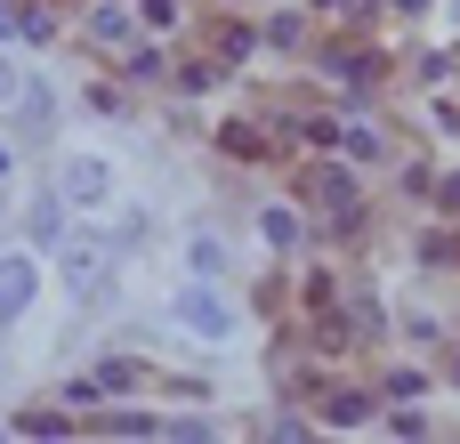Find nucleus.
<instances>
[{
	"label": "nucleus",
	"instance_id": "19",
	"mask_svg": "<svg viewBox=\"0 0 460 444\" xmlns=\"http://www.w3.org/2000/svg\"><path fill=\"white\" fill-rule=\"evenodd\" d=\"M16 24H24V8H16V0H0V40H8Z\"/></svg>",
	"mask_w": 460,
	"mask_h": 444
},
{
	"label": "nucleus",
	"instance_id": "23",
	"mask_svg": "<svg viewBox=\"0 0 460 444\" xmlns=\"http://www.w3.org/2000/svg\"><path fill=\"white\" fill-rule=\"evenodd\" d=\"M8 170H16V154H8V146H0V178H8Z\"/></svg>",
	"mask_w": 460,
	"mask_h": 444
},
{
	"label": "nucleus",
	"instance_id": "18",
	"mask_svg": "<svg viewBox=\"0 0 460 444\" xmlns=\"http://www.w3.org/2000/svg\"><path fill=\"white\" fill-rule=\"evenodd\" d=\"M89 105H97V113H129V97H121L113 81H97V89H89Z\"/></svg>",
	"mask_w": 460,
	"mask_h": 444
},
{
	"label": "nucleus",
	"instance_id": "11",
	"mask_svg": "<svg viewBox=\"0 0 460 444\" xmlns=\"http://www.w3.org/2000/svg\"><path fill=\"white\" fill-rule=\"evenodd\" d=\"M65 275H73V291H97V275H105V243H73V251H65Z\"/></svg>",
	"mask_w": 460,
	"mask_h": 444
},
{
	"label": "nucleus",
	"instance_id": "16",
	"mask_svg": "<svg viewBox=\"0 0 460 444\" xmlns=\"http://www.w3.org/2000/svg\"><path fill=\"white\" fill-rule=\"evenodd\" d=\"M16 429H24V437H65V429H73V421H65V413H24V421H16Z\"/></svg>",
	"mask_w": 460,
	"mask_h": 444
},
{
	"label": "nucleus",
	"instance_id": "20",
	"mask_svg": "<svg viewBox=\"0 0 460 444\" xmlns=\"http://www.w3.org/2000/svg\"><path fill=\"white\" fill-rule=\"evenodd\" d=\"M16 89H24V81H16V65L0 57V97H16Z\"/></svg>",
	"mask_w": 460,
	"mask_h": 444
},
{
	"label": "nucleus",
	"instance_id": "10",
	"mask_svg": "<svg viewBox=\"0 0 460 444\" xmlns=\"http://www.w3.org/2000/svg\"><path fill=\"white\" fill-rule=\"evenodd\" d=\"M259 235H267L275 251H299V243H307V226H299V210H291V202H275V210H259Z\"/></svg>",
	"mask_w": 460,
	"mask_h": 444
},
{
	"label": "nucleus",
	"instance_id": "1",
	"mask_svg": "<svg viewBox=\"0 0 460 444\" xmlns=\"http://www.w3.org/2000/svg\"><path fill=\"white\" fill-rule=\"evenodd\" d=\"M348 170H356L348 154H340V162H307V170H299V202L332 210V226H364V186H356Z\"/></svg>",
	"mask_w": 460,
	"mask_h": 444
},
{
	"label": "nucleus",
	"instance_id": "3",
	"mask_svg": "<svg viewBox=\"0 0 460 444\" xmlns=\"http://www.w3.org/2000/svg\"><path fill=\"white\" fill-rule=\"evenodd\" d=\"M81 32H89L97 49H129V40H137V8H121V0H89V8H81Z\"/></svg>",
	"mask_w": 460,
	"mask_h": 444
},
{
	"label": "nucleus",
	"instance_id": "12",
	"mask_svg": "<svg viewBox=\"0 0 460 444\" xmlns=\"http://www.w3.org/2000/svg\"><path fill=\"white\" fill-rule=\"evenodd\" d=\"M105 194V162H73L65 170V202H97Z\"/></svg>",
	"mask_w": 460,
	"mask_h": 444
},
{
	"label": "nucleus",
	"instance_id": "24",
	"mask_svg": "<svg viewBox=\"0 0 460 444\" xmlns=\"http://www.w3.org/2000/svg\"><path fill=\"white\" fill-rule=\"evenodd\" d=\"M453 380H460V356H453Z\"/></svg>",
	"mask_w": 460,
	"mask_h": 444
},
{
	"label": "nucleus",
	"instance_id": "2",
	"mask_svg": "<svg viewBox=\"0 0 460 444\" xmlns=\"http://www.w3.org/2000/svg\"><path fill=\"white\" fill-rule=\"evenodd\" d=\"M178 324L202 332V340H226V332H234V307H226L210 283H178Z\"/></svg>",
	"mask_w": 460,
	"mask_h": 444
},
{
	"label": "nucleus",
	"instance_id": "15",
	"mask_svg": "<svg viewBox=\"0 0 460 444\" xmlns=\"http://www.w3.org/2000/svg\"><path fill=\"white\" fill-rule=\"evenodd\" d=\"M267 40H275V49H299V40H307V16H267Z\"/></svg>",
	"mask_w": 460,
	"mask_h": 444
},
{
	"label": "nucleus",
	"instance_id": "9",
	"mask_svg": "<svg viewBox=\"0 0 460 444\" xmlns=\"http://www.w3.org/2000/svg\"><path fill=\"white\" fill-rule=\"evenodd\" d=\"M137 32L178 40V32H186V0H137Z\"/></svg>",
	"mask_w": 460,
	"mask_h": 444
},
{
	"label": "nucleus",
	"instance_id": "13",
	"mask_svg": "<svg viewBox=\"0 0 460 444\" xmlns=\"http://www.w3.org/2000/svg\"><path fill=\"white\" fill-rule=\"evenodd\" d=\"M226 65V57H218ZM218 65H170V81L186 89V97H202V89H218Z\"/></svg>",
	"mask_w": 460,
	"mask_h": 444
},
{
	"label": "nucleus",
	"instance_id": "7",
	"mask_svg": "<svg viewBox=\"0 0 460 444\" xmlns=\"http://www.w3.org/2000/svg\"><path fill=\"white\" fill-rule=\"evenodd\" d=\"M340 154H348L356 170H372V162H388V138H380L372 121H340Z\"/></svg>",
	"mask_w": 460,
	"mask_h": 444
},
{
	"label": "nucleus",
	"instance_id": "8",
	"mask_svg": "<svg viewBox=\"0 0 460 444\" xmlns=\"http://www.w3.org/2000/svg\"><path fill=\"white\" fill-rule=\"evenodd\" d=\"M218 154H226V162H267V129H259V121H226V129H218Z\"/></svg>",
	"mask_w": 460,
	"mask_h": 444
},
{
	"label": "nucleus",
	"instance_id": "21",
	"mask_svg": "<svg viewBox=\"0 0 460 444\" xmlns=\"http://www.w3.org/2000/svg\"><path fill=\"white\" fill-rule=\"evenodd\" d=\"M437 202H445V210H460V178H445V186H437Z\"/></svg>",
	"mask_w": 460,
	"mask_h": 444
},
{
	"label": "nucleus",
	"instance_id": "5",
	"mask_svg": "<svg viewBox=\"0 0 460 444\" xmlns=\"http://www.w3.org/2000/svg\"><path fill=\"white\" fill-rule=\"evenodd\" d=\"M323 421H332V429H364V421H380V388H340V396H323Z\"/></svg>",
	"mask_w": 460,
	"mask_h": 444
},
{
	"label": "nucleus",
	"instance_id": "4",
	"mask_svg": "<svg viewBox=\"0 0 460 444\" xmlns=\"http://www.w3.org/2000/svg\"><path fill=\"white\" fill-rule=\"evenodd\" d=\"M32 291H40V267H32L24 251H8V259H0V324H16V315L32 307Z\"/></svg>",
	"mask_w": 460,
	"mask_h": 444
},
{
	"label": "nucleus",
	"instance_id": "14",
	"mask_svg": "<svg viewBox=\"0 0 460 444\" xmlns=\"http://www.w3.org/2000/svg\"><path fill=\"white\" fill-rule=\"evenodd\" d=\"M259 40H267V32H251V24H226V32H218V57H226V65H234V57H251V49H259Z\"/></svg>",
	"mask_w": 460,
	"mask_h": 444
},
{
	"label": "nucleus",
	"instance_id": "22",
	"mask_svg": "<svg viewBox=\"0 0 460 444\" xmlns=\"http://www.w3.org/2000/svg\"><path fill=\"white\" fill-rule=\"evenodd\" d=\"M396 8H404V16H420V8H429V0H396Z\"/></svg>",
	"mask_w": 460,
	"mask_h": 444
},
{
	"label": "nucleus",
	"instance_id": "17",
	"mask_svg": "<svg viewBox=\"0 0 460 444\" xmlns=\"http://www.w3.org/2000/svg\"><path fill=\"white\" fill-rule=\"evenodd\" d=\"M105 429H121V437H162V421H146V413H113Z\"/></svg>",
	"mask_w": 460,
	"mask_h": 444
},
{
	"label": "nucleus",
	"instance_id": "6",
	"mask_svg": "<svg viewBox=\"0 0 460 444\" xmlns=\"http://www.w3.org/2000/svg\"><path fill=\"white\" fill-rule=\"evenodd\" d=\"M24 235H32V243H49V251H65V186H49V194L32 202Z\"/></svg>",
	"mask_w": 460,
	"mask_h": 444
}]
</instances>
